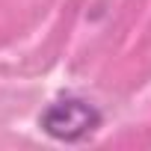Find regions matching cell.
Returning a JSON list of instances; mask_svg holds the SVG:
<instances>
[{
	"instance_id": "cell-1",
	"label": "cell",
	"mask_w": 151,
	"mask_h": 151,
	"mask_svg": "<svg viewBox=\"0 0 151 151\" xmlns=\"http://www.w3.org/2000/svg\"><path fill=\"white\" fill-rule=\"evenodd\" d=\"M101 122H104L101 110L77 95L56 98L39 116V127L56 142H83L101 127Z\"/></svg>"
}]
</instances>
